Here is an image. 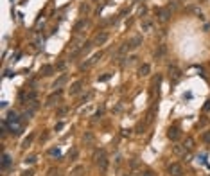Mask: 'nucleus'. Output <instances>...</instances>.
I'll use <instances>...</instances> for the list:
<instances>
[{
    "instance_id": "nucleus-5",
    "label": "nucleus",
    "mask_w": 210,
    "mask_h": 176,
    "mask_svg": "<svg viewBox=\"0 0 210 176\" xmlns=\"http://www.w3.org/2000/svg\"><path fill=\"white\" fill-rule=\"evenodd\" d=\"M169 173H171L172 176H181V174H183V169H181L180 164H171V167H169Z\"/></svg>"
},
{
    "instance_id": "nucleus-4",
    "label": "nucleus",
    "mask_w": 210,
    "mask_h": 176,
    "mask_svg": "<svg viewBox=\"0 0 210 176\" xmlns=\"http://www.w3.org/2000/svg\"><path fill=\"white\" fill-rule=\"evenodd\" d=\"M167 137L171 138L172 142H176V140H180L181 133H180V130H178V128H169V133H167Z\"/></svg>"
},
{
    "instance_id": "nucleus-2",
    "label": "nucleus",
    "mask_w": 210,
    "mask_h": 176,
    "mask_svg": "<svg viewBox=\"0 0 210 176\" xmlns=\"http://www.w3.org/2000/svg\"><path fill=\"white\" fill-rule=\"evenodd\" d=\"M140 43H142V38H140V36H135V38H131L127 43H124V49H126V50H133V49H137Z\"/></svg>"
},
{
    "instance_id": "nucleus-16",
    "label": "nucleus",
    "mask_w": 210,
    "mask_h": 176,
    "mask_svg": "<svg viewBox=\"0 0 210 176\" xmlns=\"http://www.w3.org/2000/svg\"><path fill=\"white\" fill-rule=\"evenodd\" d=\"M165 54V47L164 45H160V49H158V52H156V58H162Z\"/></svg>"
},
{
    "instance_id": "nucleus-8",
    "label": "nucleus",
    "mask_w": 210,
    "mask_h": 176,
    "mask_svg": "<svg viewBox=\"0 0 210 176\" xmlns=\"http://www.w3.org/2000/svg\"><path fill=\"white\" fill-rule=\"evenodd\" d=\"M9 165H11V157L7 153H4L2 155V169H7Z\"/></svg>"
},
{
    "instance_id": "nucleus-14",
    "label": "nucleus",
    "mask_w": 210,
    "mask_h": 176,
    "mask_svg": "<svg viewBox=\"0 0 210 176\" xmlns=\"http://www.w3.org/2000/svg\"><path fill=\"white\" fill-rule=\"evenodd\" d=\"M81 85H83V81H77V83L72 86V90H70V93H72V95H76V93L81 90Z\"/></svg>"
},
{
    "instance_id": "nucleus-22",
    "label": "nucleus",
    "mask_w": 210,
    "mask_h": 176,
    "mask_svg": "<svg viewBox=\"0 0 210 176\" xmlns=\"http://www.w3.org/2000/svg\"><path fill=\"white\" fill-rule=\"evenodd\" d=\"M22 176H32V171H27V173H23Z\"/></svg>"
},
{
    "instance_id": "nucleus-19",
    "label": "nucleus",
    "mask_w": 210,
    "mask_h": 176,
    "mask_svg": "<svg viewBox=\"0 0 210 176\" xmlns=\"http://www.w3.org/2000/svg\"><path fill=\"white\" fill-rule=\"evenodd\" d=\"M50 155H52V157H59L61 153H59V149H50Z\"/></svg>"
},
{
    "instance_id": "nucleus-18",
    "label": "nucleus",
    "mask_w": 210,
    "mask_h": 176,
    "mask_svg": "<svg viewBox=\"0 0 210 176\" xmlns=\"http://www.w3.org/2000/svg\"><path fill=\"white\" fill-rule=\"evenodd\" d=\"M79 173H83V167H76L72 171V176H79Z\"/></svg>"
},
{
    "instance_id": "nucleus-21",
    "label": "nucleus",
    "mask_w": 210,
    "mask_h": 176,
    "mask_svg": "<svg viewBox=\"0 0 210 176\" xmlns=\"http://www.w3.org/2000/svg\"><path fill=\"white\" fill-rule=\"evenodd\" d=\"M144 29H146V31H149V29H151V24L146 22V24H144Z\"/></svg>"
},
{
    "instance_id": "nucleus-13",
    "label": "nucleus",
    "mask_w": 210,
    "mask_h": 176,
    "mask_svg": "<svg viewBox=\"0 0 210 176\" xmlns=\"http://www.w3.org/2000/svg\"><path fill=\"white\" fill-rule=\"evenodd\" d=\"M106 40H108V34H106V32H101V34L95 38V43H97V45H101V43H104Z\"/></svg>"
},
{
    "instance_id": "nucleus-9",
    "label": "nucleus",
    "mask_w": 210,
    "mask_h": 176,
    "mask_svg": "<svg viewBox=\"0 0 210 176\" xmlns=\"http://www.w3.org/2000/svg\"><path fill=\"white\" fill-rule=\"evenodd\" d=\"M167 18H169V9H160L158 11V20L160 22H165Z\"/></svg>"
},
{
    "instance_id": "nucleus-7",
    "label": "nucleus",
    "mask_w": 210,
    "mask_h": 176,
    "mask_svg": "<svg viewBox=\"0 0 210 176\" xmlns=\"http://www.w3.org/2000/svg\"><path fill=\"white\" fill-rule=\"evenodd\" d=\"M66 79H68V77H66L65 74H63V76H59V79L56 81V83H54V86H52V88H56V90H59V88H61V86L66 83Z\"/></svg>"
},
{
    "instance_id": "nucleus-24",
    "label": "nucleus",
    "mask_w": 210,
    "mask_h": 176,
    "mask_svg": "<svg viewBox=\"0 0 210 176\" xmlns=\"http://www.w3.org/2000/svg\"><path fill=\"white\" fill-rule=\"evenodd\" d=\"M205 110H210V101H208V103L205 104Z\"/></svg>"
},
{
    "instance_id": "nucleus-15",
    "label": "nucleus",
    "mask_w": 210,
    "mask_h": 176,
    "mask_svg": "<svg viewBox=\"0 0 210 176\" xmlns=\"http://www.w3.org/2000/svg\"><path fill=\"white\" fill-rule=\"evenodd\" d=\"M203 142H205V144H210V131L203 133Z\"/></svg>"
},
{
    "instance_id": "nucleus-17",
    "label": "nucleus",
    "mask_w": 210,
    "mask_h": 176,
    "mask_svg": "<svg viewBox=\"0 0 210 176\" xmlns=\"http://www.w3.org/2000/svg\"><path fill=\"white\" fill-rule=\"evenodd\" d=\"M185 144H187V146H185L187 149H192V147H194V140H192V138H187V142H185Z\"/></svg>"
},
{
    "instance_id": "nucleus-1",
    "label": "nucleus",
    "mask_w": 210,
    "mask_h": 176,
    "mask_svg": "<svg viewBox=\"0 0 210 176\" xmlns=\"http://www.w3.org/2000/svg\"><path fill=\"white\" fill-rule=\"evenodd\" d=\"M2 126L9 128L11 133L20 135V133H22V130H23V120H20L18 115L11 112V113H9V117H7V120H4V122H2Z\"/></svg>"
},
{
    "instance_id": "nucleus-6",
    "label": "nucleus",
    "mask_w": 210,
    "mask_h": 176,
    "mask_svg": "<svg viewBox=\"0 0 210 176\" xmlns=\"http://www.w3.org/2000/svg\"><path fill=\"white\" fill-rule=\"evenodd\" d=\"M171 76H172V85H176L181 77V72L176 69V67H171Z\"/></svg>"
},
{
    "instance_id": "nucleus-11",
    "label": "nucleus",
    "mask_w": 210,
    "mask_h": 176,
    "mask_svg": "<svg viewBox=\"0 0 210 176\" xmlns=\"http://www.w3.org/2000/svg\"><path fill=\"white\" fill-rule=\"evenodd\" d=\"M149 72H151V67H149L147 63H146V65H142V67H140V70H138L140 76H147Z\"/></svg>"
},
{
    "instance_id": "nucleus-23",
    "label": "nucleus",
    "mask_w": 210,
    "mask_h": 176,
    "mask_svg": "<svg viewBox=\"0 0 210 176\" xmlns=\"http://www.w3.org/2000/svg\"><path fill=\"white\" fill-rule=\"evenodd\" d=\"M144 176H153V173H151V171H146V173H144Z\"/></svg>"
},
{
    "instance_id": "nucleus-3",
    "label": "nucleus",
    "mask_w": 210,
    "mask_h": 176,
    "mask_svg": "<svg viewBox=\"0 0 210 176\" xmlns=\"http://www.w3.org/2000/svg\"><path fill=\"white\" fill-rule=\"evenodd\" d=\"M97 165L101 167V171H106V169H108V158H106L104 151H101V157L97 158Z\"/></svg>"
},
{
    "instance_id": "nucleus-20",
    "label": "nucleus",
    "mask_w": 210,
    "mask_h": 176,
    "mask_svg": "<svg viewBox=\"0 0 210 176\" xmlns=\"http://www.w3.org/2000/svg\"><path fill=\"white\" fill-rule=\"evenodd\" d=\"M34 162H36V158H34V157H29V158L25 160V164H34Z\"/></svg>"
},
{
    "instance_id": "nucleus-12",
    "label": "nucleus",
    "mask_w": 210,
    "mask_h": 176,
    "mask_svg": "<svg viewBox=\"0 0 210 176\" xmlns=\"http://www.w3.org/2000/svg\"><path fill=\"white\" fill-rule=\"evenodd\" d=\"M52 72H54V67H50V65H45L43 69H42L43 76H52Z\"/></svg>"
},
{
    "instance_id": "nucleus-10",
    "label": "nucleus",
    "mask_w": 210,
    "mask_h": 176,
    "mask_svg": "<svg viewBox=\"0 0 210 176\" xmlns=\"http://www.w3.org/2000/svg\"><path fill=\"white\" fill-rule=\"evenodd\" d=\"M59 93H61V90H58L56 93H52V95L47 99V104H49V106H50V104H54V101H58V99H59Z\"/></svg>"
}]
</instances>
